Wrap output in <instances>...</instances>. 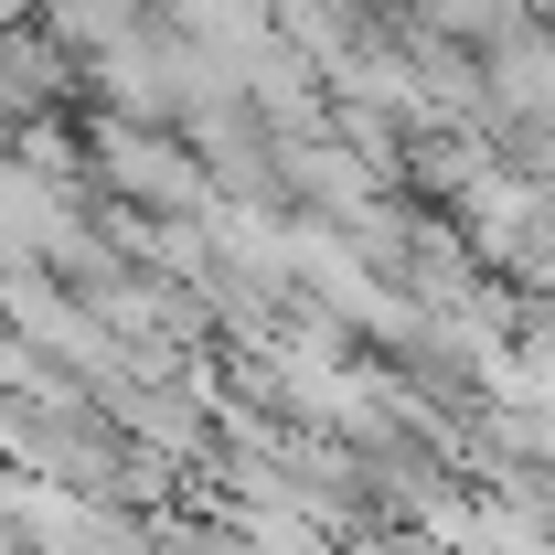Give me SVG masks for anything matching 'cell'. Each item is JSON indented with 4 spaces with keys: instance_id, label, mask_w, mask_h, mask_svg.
<instances>
[{
    "instance_id": "6da1fadb",
    "label": "cell",
    "mask_w": 555,
    "mask_h": 555,
    "mask_svg": "<svg viewBox=\"0 0 555 555\" xmlns=\"http://www.w3.org/2000/svg\"><path fill=\"white\" fill-rule=\"evenodd\" d=\"M86 171L118 193V204H139V214H204L224 182L204 171V150L171 129V118H86Z\"/></svg>"
}]
</instances>
